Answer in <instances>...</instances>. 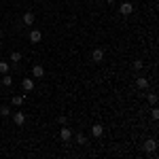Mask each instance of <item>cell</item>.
I'll list each match as a JSON object with an SVG mask.
<instances>
[{
  "label": "cell",
  "mask_w": 159,
  "mask_h": 159,
  "mask_svg": "<svg viewBox=\"0 0 159 159\" xmlns=\"http://www.w3.org/2000/svg\"><path fill=\"white\" fill-rule=\"evenodd\" d=\"M76 142H79L81 147H85L87 144V136L85 134H76Z\"/></svg>",
  "instance_id": "obj_16"
},
{
  "label": "cell",
  "mask_w": 159,
  "mask_h": 159,
  "mask_svg": "<svg viewBox=\"0 0 159 159\" xmlns=\"http://www.w3.org/2000/svg\"><path fill=\"white\" fill-rule=\"evenodd\" d=\"M148 104H151V106L157 104V93H148Z\"/></svg>",
  "instance_id": "obj_17"
},
{
  "label": "cell",
  "mask_w": 159,
  "mask_h": 159,
  "mask_svg": "<svg viewBox=\"0 0 159 159\" xmlns=\"http://www.w3.org/2000/svg\"><path fill=\"white\" fill-rule=\"evenodd\" d=\"M136 87H138V89H147V87H148V79H144V76H138Z\"/></svg>",
  "instance_id": "obj_11"
},
{
  "label": "cell",
  "mask_w": 159,
  "mask_h": 159,
  "mask_svg": "<svg viewBox=\"0 0 159 159\" xmlns=\"http://www.w3.org/2000/svg\"><path fill=\"white\" fill-rule=\"evenodd\" d=\"M91 136H93V138H102V136H104V125H100V123L91 125Z\"/></svg>",
  "instance_id": "obj_5"
},
{
  "label": "cell",
  "mask_w": 159,
  "mask_h": 159,
  "mask_svg": "<svg viewBox=\"0 0 159 159\" xmlns=\"http://www.w3.org/2000/svg\"><path fill=\"white\" fill-rule=\"evenodd\" d=\"M13 123H15V125H24L25 123V115L24 112H15V115H13Z\"/></svg>",
  "instance_id": "obj_10"
},
{
  "label": "cell",
  "mask_w": 159,
  "mask_h": 159,
  "mask_svg": "<svg viewBox=\"0 0 159 159\" xmlns=\"http://www.w3.org/2000/svg\"><path fill=\"white\" fill-rule=\"evenodd\" d=\"M11 72V66L7 61H0V74H9Z\"/></svg>",
  "instance_id": "obj_14"
},
{
  "label": "cell",
  "mask_w": 159,
  "mask_h": 159,
  "mask_svg": "<svg viewBox=\"0 0 159 159\" xmlns=\"http://www.w3.org/2000/svg\"><path fill=\"white\" fill-rule=\"evenodd\" d=\"M0 45H2V38H0Z\"/></svg>",
  "instance_id": "obj_23"
},
{
  "label": "cell",
  "mask_w": 159,
  "mask_h": 159,
  "mask_svg": "<svg viewBox=\"0 0 159 159\" xmlns=\"http://www.w3.org/2000/svg\"><path fill=\"white\" fill-rule=\"evenodd\" d=\"M142 148H144V153H155V148H157V140H155V138H147L144 144H142Z\"/></svg>",
  "instance_id": "obj_1"
},
{
  "label": "cell",
  "mask_w": 159,
  "mask_h": 159,
  "mask_svg": "<svg viewBox=\"0 0 159 159\" xmlns=\"http://www.w3.org/2000/svg\"><path fill=\"white\" fill-rule=\"evenodd\" d=\"M0 115H2V117H9V115H11V108H9V106H2V108H0Z\"/></svg>",
  "instance_id": "obj_18"
},
{
  "label": "cell",
  "mask_w": 159,
  "mask_h": 159,
  "mask_svg": "<svg viewBox=\"0 0 159 159\" xmlns=\"http://www.w3.org/2000/svg\"><path fill=\"white\" fill-rule=\"evenodd\" d=\"M28 40H30L32 45H38V43L43 40V32H40V30H32V32L28 34Z\"/></svg>",
  "instance_id": "obj_2"
},
{
  "label": "cell",
  "mask_w": 159,
  "mask_h": 159,
  "mask_svg": "<svg viewBox=\"0 0 159 159\" xmlns=\"http://www.w3.org/2000/svg\"><path fill=\"white\" fill-rule=\"evenodd\" d=\"M11 104H13V106H21V104H24V96H13Z\"/></svg>",
  "instance_id": "obj_13"
},
{
  "label": "cell",
  "mask_w": 159,
  "mask_h": 159,
  "mask_svg": "<svg viewBox=\"0 0 159 159\" xmlns=\"http://www.w3.org/2000/svg\"><path fill=\"white\" fill-rule=\"evenodd\" d=\"M106 2H108V4H115V2H117V0H106Z\"/></svg>",
  "instance_id": "obj_22"
},
{
  "label": "cell",
  "mask_w": 159,
  "mask_h": 159,
  "mask_svg": "<svg viewBox=\"0 0 159 159\" xmlns=\"http://www.w3.org/2000/svg\"><path fill=\"white\" fill-rule=\"evenodd\" d=\"M134 70H142V61H140V60L134 61Z\"/></svg>",
  "instance_id": "obj_20"
},
{
  "label": "cell",
  "mask_w": 159,
  "mask_h": 159,
  "mask_svg": "<svg viewBox=\"0 0 159 159\" xmlns=\"http://www.w3.org/2000/svg\"><path fill=\"white\" fill-rule=\"evenodd\" d=\"M151 117L157 121V119H159V110H157V108H153V110H151Z\"/></svg>",
  "instance_id": "obj_21"
},
{
  "label": "cell",
  "mask_w": 159,
  "mask_h": 159,
  "mask_svg": "<svg viewBox=\"0 0 159 159\" xmlns=\"http://www.w3.org/2000/svg\"><path fill=\"white\" fill-rule=\"evenodd\" d=\"M57 123H60V125H66V123H68V119H66L64 115H60V117H57Z\"/></svg>",
  "instance_id": "obj_19"
},
{
  "label": "cell",
  "mask_w": 159,
  "mask_h": 159,
  "mask_svg": "<svg viewBox=\"0 0 159 159\" xmlns=\"http://www.w3.org/2000/svg\"><path fill=\"white\" fill-rule=\"evenodd\" d=\"M70 138H72V132H70V127L61 125V129H60V140H61V142H68Z\"/></svg>",
  "instance_id": "obj_3"
},
{
  "label": "cell",
  "mask_w": 159,
  "mask_h": 159,
  "mask_svg": "<svg viewBox=\"0 0 159 159\" xmlns=\"http://www.w3.org/2000/svg\"><path fill=\"white\" fill-rule=\"evenodd\" d=\"M11 61L13 64H19V61H21V53H19V51H13L11 53Z\"/></svg>",
  "instance_id": "obj_15"
},
{
  "label": "cell",
  "mask_w": 159,
  "mask_h": 159,
  "mask_svg": "<svg viewBox=\"0 0 159 159\" xmlns=\"http://www.w3.org/2000/svg\"><path fill=\"white\" fill-rule=\"evenodd\" d=\"M32 76H34V79H43V76H45V66L36 64V66L32 68Z\"/></svg>",
  "instance_id": "obj_8"
},
{
  "label": "cell",
  "mask_w": 159,
  "mask_h": 159,
  "mask_svg": "<svg viewBox=\"0 0 159 159\" xmlns=\"http://www.w3.org/2000/svg\"><path fill=\"white\" fill-rule=\"evenodd\" d=\"M0 83H2V87H11L13 85V76L11 74H2V81H0Z\"/></svg>",
  "instance_id": "obj_12"
},
{
  "label": "cell",
  "mask_w": 159,
  "mask_h": 159,
  "mask_svg": "<svg viewBox=\"0 0 159 159\" xmlns=\"http://www.w3.org/2000/svg\"><path fill=\"white\" fill-rule=\"evenodd\" d=\"M21 87H24V91H25V93H28V91H32V89H34V79L25 76L24 81H21Z\"/></svg>",
  "instance_id": "obj_7"
},
{
  "label": "cell",
  "mask_w": 159,
  "mask_h": 159,
  "mask_svg": "<svg viewBox=\"0 0 159 159\" xmlns=\"http://www.w3.org/2000/svg\"><path fill=\"white\" fill-rule=\"evenodd\" d=\"M0 89H2V83H0Z\"/></svg>",
  "instance_id": "obj_24"
},
{
  "label": "cell",
  "mask_w": 159,
  "mask_h": 159,
  "mask_svg": "<svg viewBox=\"0 0 159 159\" xmlns=\"http://www.w3.org/2000/svg\"><path fill=\"white\" fill-rule=\"evenodd\" d=\"M21 21H24L25 25H32V24H34V13H32V11H25L24 17H21Z\"/></svg>",
  "instance_id": "obj_9"
},
{
  "label": "cell",
  "mask_w": 159,
  "mask_h": 159,
  "mask_svg": "<svg viewBox=\"0 0 159 159\" xmlns=\"http://www.w3.org/2000/svg\"><path fill=\"white\" fill-rule=\"evenodd\" d=\"M119 13H121V15H132V13H134V4H132V2H121Z\"/></svg>",
  "instance_id": "obj_4"
},
{
  "label": "cell",
  "mask_w": 159,
  "mask_h": 159,
  "mask_svg": "<svg viewBox=\"0 0 159 159\" xmlns=\"http://www.w3.org/2000/svg\"><path fill=\"white\" fill-rule=\"evenodd\" d=\"M91 60L96 61V64H100V61L104 60V49H100V47H96V49H93V53H91Z\"/></svg>",
  "instance_id": "obj_6"
}]
</instances>
